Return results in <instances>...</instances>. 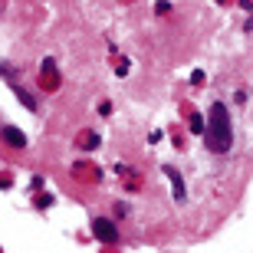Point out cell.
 Instances as JSON below:
<instances>
[{
	"label": "cell",
	"instance_id": "cell-1",
	"mask_svg": "<svg viewBox=\"0 0 253 253\" xmlns=\"http://www.w3.org/2000/svg\"><path fill=\"white\" fill-rule=\"evenodd\" d=\"M204 141L214 155H227V151L234 148V128H230V115H227L224 102L211 105V115H207V122H204Z\"/></svg>",
	"mask_w": 253,
	"mask_h": 253
},
{
	"label": "cell",
	"instance_id": "cell-2",
	"mask_svg": "<svg viewBox=\"0 0 253 253\" xmlns=\"http://www.w3.org/2000/svg\"><path fill=\"white\" fill-rule=\"evenodd\" d=\"M92 237L102 240V244H112L115 237H119V230H115V224L109 220V217H95L92 220Z\"/></svg>",
	"mask_w": 253,
	"mask_h": 253
},
{
	"label": "cell",
	"instance_id": "cell-3",
	"mask_svg": "<svg viewBox=\"0 0 253 253\" xmlns=\"http://www.w3.org/2000/svg\"><path fill=\"white\" fill-rule=\"evenodd\" d=\"M165 174H168V181H171L174 201H184V197H188V191H184V178H181V171H178V168H171V165H165Z\"/></svg>",
	"mask_w": 253,
	"mask_h": 253
},
{
	"label": "cell",
	"instance_id": "cell-4",
	"mask_svg": "<svg viewBox=\"0 0 253 253\" xmlns=\"http://www.w3.org/2000/svg\"><path fill=\"white\" fill-rule=\"evenodd\" d=\"M3 141H7L10 148H27V135H23V131L20 128H13V125H7V128H3Z\"/></svg>",
	"mask_w": 253,
	"mask_h": 253
},
{
	"label": "cell",
	"instance_id": "cell-5",
	"mask_svg": "<svg viewBox=\"0 0 253 253\" xmlns=\"http://www.w3.org/2000/svg\"><path fill=\"white\" fill-rule=\"evenodd\" d=\"M191 131H194V135H204V119H201V115H197V112H191Z\"/></svg>",
	"mask_w": 253,
	"mask_h": 253
},
{
	"label": "cell",
	"instance_id": "cell-6",
	"mask_svg": "<svg viewBox=\"0 0 253 253\" xmlns=\"http://www.w3.org/2000/svg\"><path fill=\"white\" fill-rule=\"evenodd\" d=\"M17 95H20V102L27 105V109H37V99H33L30 92H23V89H17Z\"/></svg>",
	"mask_w": 253,
	"mask_h": 253
},
{
	"label": "cell",
	"instance_id": "cell-7",
	"mask_svg": "<svg viewBox=\"0 0 253 253\" xmlns=\"http://www.w3.org/2000/svg\"><path fill=\"white\" fill-rule=\"evenodd\" d=\"M168 10H171L168 0H158V3H155V13H168Z\"/></svg>",
	"mask_w": 253,
	"mask_h": 253
}]
</instances>
